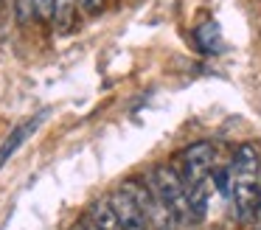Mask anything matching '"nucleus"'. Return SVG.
Wrapping results in <instances>:
<instances>
[{
    "label": "nucleus",
    "mask_w": 261,
    "mask_h": 230,
    "mask_svg": "<svg viewBox=\"0 0 261 230\" xmlns=\"http://www.w3.org/2000/svg\"><path fill=\"white\" fill-rule=\"evenodd\" d=\"M121 191L132 196V202L141 208V213L146 216V222H149L152 230H174L177 227L174 213L166 208V202L158 196V191H154L152 183H143V180H138V177H129V180L121 183Z\"/></svg>",
    "instance_id": "obj_3"
},
{
    "label": "nucleus",
    "mask_w": 261,
    "mask_h": 230,
    "mask_svg": "<svg viewBox=\"0 0 261 230\" xmlns=\"http://www.w3.org/2000/svg\"><path fill=\"white\" fill-rule=\"evenodd\" d=\"M34 14H37V20L51 22L54 20V0H34Z\"/></svg>",
    "instance_id": "obj_10"
},
{
    "label": "nucleus",
    "mask_w": 261,
    "mask_h": 230,
    "mask_svg": "<svg viewBox=\"0 0 261 230\" xmlns=\"http://www.w3.org/2000/svg\"><path fill=\"white\" fill-rule=\"evenodd\" d=\"M214 163H216V146L211 140H199V143L188 146L180 155V177L186 183V188L194 191L197 185L208 183Z\"/></svg>",
    "instance_id": "obj_4"
},
{
    "label": "nucleus",
    "mask_w": 261,
    "mask_h": 230,
    "mask_svg": "<svg viewBox=\"0 0 261 230\" xmlns=\"http://www.w3.org/2000/svg\"><path fill=\"white\" fill-rule=\"evenodd\" d=\"M0 6H3V0H0Z\"/></svg>",
    "instance_id": "obj_14"
},
{
    "label": "nucleus",
    "mask_w": 261,
    "mask_h": 230,
    "mask_svg": "<svg viewBox=\"0 0 261 230\" xmlns=\"http://www.w3.org/2000/svg\"><path fill=\"white\" fill-rule=\"evenodd\" d=\"M73 230H82V224H79V227H73Z\"/></svg>",
    "instance_id": "obj_13"
},
{
    "label": "nucleus",
    "mask_w": 261,
    "mask_h": 230,
    "mask_svg": "<svg viewBox=\"0 0 261 230\" xmlns=\"http://www.w3.org/2000/svg\"><path fill=\"white\" fill-rule=\"evenodd\" d=\"M110 202H113V211L118 213L121 224H124V230H152L146 222V216L141 213V208L132 202L129 194H124V191H115L113 196H110Z\"/></svg>",
    "instance_id": "obj_5"
},
{
    "label": "nucleus",
    "mask_w": 261,
    "mask_h": 230,
    "mask_svg": "<svg viewBox=\"0 0 261 230\" xmlns=\"http://www.w3.org/2000/svg\"><path fill=\"white\" fill-rule=\"evenodd\" d=\"M76 3H79V9L85 11V14L96 17V14L104 11V3H107V0H76Z\"/></svg>",
    "instance_id": "obj_12"
},
{
    "label": "nucleus",
    "mask_w": 261,
    "mask_h": 230,
    "mask_svg": "<svg viewBox=\"0 0 261 230\" xmlns=\"http://www.w3.org/2000/svg\"><path fill=\"white\" fill-rule=\"evenodd\" d=\"M34 126H37V121H31V123H23V126H17L12 135H9V140L3 146H0V168L6 166V160L14 155V151L20 149V143H23L25 138H29V132H34Z\"/></svg>",
    "instance_id": "obj_8"
},
{
    "label": "nucleus",
    "mask_w": 261,
    "mask_h": 230,
    "mask_svg": "<svg viewBox=\"0 0 261 230\" xmlns=\"http://www.w3.org/2000/svg\"><path fill=\"white\" fill-rule=\"evenodd\" d=\"M149 183L154 185V191H158V196L166 202V208L174 213L177 224L191 222L194 211H191V199H188V188H186V183H182L180 171H177L171 163H158V166H152Z\"/></svg>",
    "instance_id": "obj_2"
},
{
    "label": "nucleus",
    "mask_w": 261,
    "mask_h": 230,
    "mask_svg": "<svg viewBox=\"0 0 261 230\" xmlns=\"http://www.w3.org/2000/svg\"><path fill=\"white\" fill-rule=\"evenodd\" d=\"M90 219L98 224V230H124L118 213L113 211V202L110 199H96L90 202Z\"/></svg>",
    "instance_id": "obj_6"
},
{
    "label": "nucleus",
    "mask_w": 261,
    "mask_h": 230,
    "mask_svg": "<svg viewBox=\"0 0 261 230\" xmlns=\"http://www.w3.org/2000/svg\"><path fill=\"white\" fill-rule=\"evenodd\" d=\"M197 39L202 42V48L205 50H219V31H216V25L214 22H205L202 28H197Z\"/></svg>",
    "instance_id": "obj_9"
},
{
    "label": "nucleus",
    "mask_w": 261,
    "mask_h": 230,
    "mask_svg": "<svg viewBox=\"0 0 261 230\" xmlns=\"http://www.w3.org/2000/svg\"><path fill=\"white\" fill-rule=\"evenodd\" d=\"M258 171L261 157L253 143H244L236 149L230 163V202L239 222L253 224L255 208H258Z\"/></svg>",
    "instance_id": "obj_1"
},
{
    "label": "nucleus",
    "mask_w": 261,
    "mask_h": 230,
    "mask_svg": "<svg viewBox=\"0 0 261 230\" xmlns=\"http://www.w3.org/2000/svg\"><path fill=\"white\" fill-rule=\"evenodd\" d=\"M214 185L222 191V196L230 199V168H219V171L214 174Z\"/></svg>",
    "instance_id": "obj_11"
},
{
    "label": "nucleus",
    "mask_w": 261,
    "mask_h": 230,
    "mask_svg": "<svg viewBox=\"0 0 261 230\" xmlns=\"http://www.w3.org/2000/svg\"><path fill=\"white\" fill-rule=\"evenodd\" d=\"M76 9H79V3L76 0H54V28H57L59 34H68L73 31L76 25Z\"/></svg>",
    "instance_id": "obj_7"
}]
</instances>
